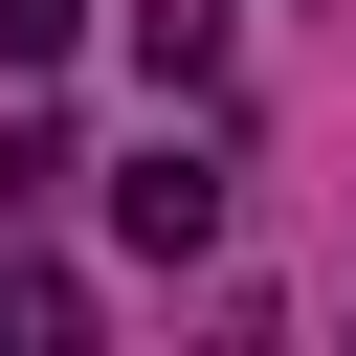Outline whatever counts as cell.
<instances>
[{
    "label": "cell",
    "instance_id": "cell-1",
    "mask_svg": "<svg viewBox=\"0 0 356 356\" xmlns=\"http://www.w3.org/2000/svg\"><path fill=\"white\" fill-rule=\"evenodd\" d=\"M111 245H134V267H200V245H222V134L111 156Z\"/></svg>",
    "mask_w": 356,
    "mask_h": 356
},
{
    "label": "cell",
    "instance_id": "cell-2",
    "mask_svg": "<svg viewBox=\"0 0 356 356\" xmlns=\"http://www.w3.org/2000/svg\"><path fill=\"white\" fill-rule=\"evenodd\" d=\"M134 67H156L178 111H200V89H222V0H134Z\"/></svg>",
    "mask_w": 356,
    "mask_h": 356
},
{
    "label": "cell",
    "instance_id": "cell-3",
    "mask_svg": "<svg viewBox=\"0 0 356 356\" xmlns=\"http://www.w3.org/2000/svg\"><path fill=\"white\" fill-rule=\"evenodd\" d=\"M67 44H89V0H0V89H44Z\"/></svg>",
    "mask_w": 356,
    "mask_h": 356
}]
</instances>
